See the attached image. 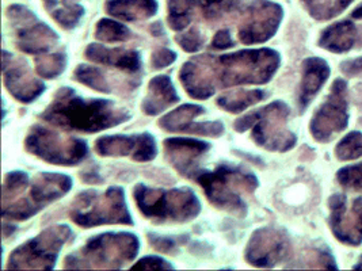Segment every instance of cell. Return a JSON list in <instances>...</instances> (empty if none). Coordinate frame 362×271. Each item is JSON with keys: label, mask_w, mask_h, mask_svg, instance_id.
<instances>
[{"label": "cell", "mask_w": 362, "mask_h": 271, "mask_svg": "<svg viewBox=\"0 0 362 271\" xmlns=\"http://www.w3.org/2000/svg\"><path fill=\"white\" fill-rule=\"evenodd\" d=\"M131 35L132 33L127 26L121 25L119 22H115L113 19H107V18L100 19L97 25V29H95L97 40L103 41V42H109V44L127 41L131 38Z\"/></svg>", "instance_id": "obj_29"}, {"label": "cell", "mask_w": 362, "mask_h": 271, "mask_svg": "<svg viewBox=\"0 0 362 271\" xmlns=\"http://www.w3.org/2000/svg\"><path fill=\"white\" fill-rule=\"evenodd\" d=\"M158 11L156 0H107L106 13L122 20H143Z\"/></svg>", "instance_id": "obj_24"}, {"label": "cell", "mask_w": 362, "mask_h": 271, "mask_svg": "<svg viewBox=\"0 0 362 271\" xmlns=\"http://www.w3.org/2000/svg\"><path fill=\"white\" fill-rule=\"evenodd\" d=\"M75 78L82 83L99 92L105 94H113L115 91H125L119 85L115 82H110V78L103 69L91 67L82 64L75 69Z\"/></svg>", "instance_id": "obj_26"}, {"label": "cell", "mask_w": 362, "mask_h": 271, "mask_svg": "<svg viewBox=\"0 0 362 271\" xmlns=\"http://www.w3.org/2000/svg\"><path fill=\"white\" fill-rule=\"evenodd\" d=\"M291 109L284 102H273L235 121L236 132L251 131V138L264 150L288 152L296 145V136L288 129Z\"/></svg>", "instance_id": "obj_5"}, {"label": "cell", "mask_w": 362, "mask_h": 271, "mask_svg": "<svg viewBox=\"0 0 362 271\" xmlns=\"http://www.w3.org/2000/svg\"><path fill=\"white\" fill-rule=\"evenodd\" d=\"M280 67L273 49H245L220 57L198 56L182 66L180 79L194 100H208L217 90L240 85H264Z\"/></svg>", "instance_id": "obj_1"}, {"label": "cell", "mask_w": 362, "mask_h": 271, "mask_svg": "<svg viewBox=\"0 0 362 271\" xmlns=\"http://www.w3.org/2000/svg\"><path fill=\"white\" fill-rule=\"evenodd\" d=\"M238 38L245 45L262 44L270 40L280 26L282 8L267 0H251L240 10Z\"/></svg>", "instance_id": "obj_11"}, {"label": "cell", "mask_w": 362, "mask_h": 271, "mask_svg": "<svg viewBox=\"0 0 362 271\" xmlns=\"http://www.w3.org/2000/svg\"><path fill=\"white\" fill-rule=\"evenodd\" d=\"M177 102H180V97L171 79L165 75H159L149 82L148 92L141 109L147 116H158Z\"/></svg>", "instance_id": "obj_23"}, {"label": "cell", "mask_w": 362, "mask_h": 271, "mask_svg": "<svg viewBox=\"0 0 362 271\" xmlns=\"http://www.w3.org/2000/svg\"><path fill=\"white\" fill-rule=\"evenodd\" d=\"M133 197L140 212L155 224L186 222L201 212V203L190 188L163 190L137 185Z\"/></svg>", "instance_id": "obj_6"}, {"label": "cell", "mask_w": 362, "mask_h": 271, "mask_svg": "<svg viewBox=\"0 0 362 271\" xmlns=\"http://www.w3.org/2000/svg\"><path fill=\"white\" fill-rule=\"evenodd\" d=\"M339 160H354L362 156V133L353 132L345 136L335 148Z\"/></svg>", "instance_id": "obj_34"}, {"label": "cell", "mask_w": 362, "mask_h": 271, "mask_svg": "<svg viewBox=\"0 0 362 271\" xmlns=\"http://www.w3.org/2000/svg\"><path fill=\"white\" fill-rule=\"evenodd\" d=\"M356 269H361V270H362V256H361V259H360V262H358V263H357V266H356Z\"/></svg>", "instance_id": "obj_43"}, {"label": "cell", "mask_w": 362, "mask_h": 271, "mask_svg": "<svg viewBox=\"0 0 362 271\" xmlns=\"http://www.w3.org/2000/svg\"><path fill=\"white\" fill-rule=\"evenodd\" d=\"M8 18L16 32L19 51L29 54H45L57 44L59 35L48 25L40 22L34 14L22 6L8 8Z\"/></svg>", "instance_id": "obj_13"}, {"label": "cell", "mask_w": 362, "mask_h": 271, "mask_svg": "<svg viewBox=\"0 0 362 271\" xmlns=\"http://www.w3.org/2000/svg\"><path fill=\"white\" fill-rule=\"evenodd\" d=\"M95 151L100 156H129L136 162H151L156 157L155 138L148 133L134 136H103L95 141Z\"/></svg>", "instance_id": "obj_17"}, {"label": "cell", "mask_w": 362, "mask_h": 271, "mask_svg": "<svg viewBox=\"0 0 362 271\" xmlns=\"http://www.w3.org/2000/svg\"><path fill=\"white\" fill-rule=\"evenodd\" d=\"M197 0H167L168 25L173 30H185L194 14Z\"/></svg>", "instance_id": "obj_27"}, {"label": "cell", "mask_w": 362, "mask_h": 271, "mask_svg": "<svg viewBox=\"0 0 362 271\" xmlns=\"http://www.w3.org/2000/svg\"><path fill=\"white\" fill-rule=\"evenodd\" d=\"M66 67V56L63 52L50 53L35 59V71L44 79H53L63 73Z\"/></svg>", "instance_id": "obj_30"}, {"label": "cell", "mask_w": 362, "mask_h": 271, "mask_svg": "<svg viewBox=\"0 0 362 271\" xmlns=\"http://www.w3.org/2000/svg\"><path fill=\"white\" fill-rule=\"evenodd\" d=\"M149 243L153 248H156L160 253H171L175 251L178 246L183 244L186 237L178 236H158V235H148Z\"/></svg>", "instance_id": "obj_37"}, {"label": "cell", "mask_w": 362, "mask_h": 271, "mask_svg": "<svg viewBox=\"0 0 362 271\" xmlns=\"http://www.w3.org/2000/svg\"><path fill=\"white\" fill-rule=\"evenodd\" d=\"M289 236L277 228L266 227L254 232L246 248V260L255 267H274L289 256Z\"/></svg>", "instance_id": "obj_14"}, {"label": "cell", "mask_w": 362, "mask_h": 271, "mask_svg": "<svg viewBox=\"0 0 362 271\" xmlns=\"http://www.w3.org/2000/svg\"><path fill=\"white\" fill-rule=\"evenodd\" d=\"M72 187V179L63 174L42 172L29 183V193H21L13 203L3 205V217L8 220L30 219L49 203L64 197Z\"/></svg>", "instance_id": "obj_9"}, {"label": "cell", "mask_w": 362, "mask_h": 271, "mask_svg": "<svg viewBox=\"0 0 362 271\" xmlns=\"http://www.w3.org/2000/svg\"><path fill=\"white\" fill-rule=\"evenodd\" d=\"M205 109L199 104H182L174 112L165 114L159 121V126L170 133H186V135L209 136L218 137L224 133V126L220 121L214 122H194V119L201 116Z\"/></svg>", "instance_id": "obj_18"}, {"label": "cell", "mask_w": 362, "mask_h": 271, "mask_svg": "<svg viewBox=\"0 0 362 271\" xmlns=\"http://www.w3.org/2000/svg\"><path fill=\"white\" fill-rule=\"evenodd\" d=\"M329 224L332 235L346 246L362 241V198L349 205L344 194H334L329 201Z\"/></svg>", "instance_id": "obj_15"}, {"label": "cell", "mask_w": 362, "mask_h": 271, "mask_svg": "<svg viewBox=\"0 0 362 271\" xmlns=\"http://www.w3.org/2000/svg\"><path fill=\"white\" fill-rule=\"evenodd\" d=\"M338 183L351 191H362V163L338 171Z\"/></svg>", "instance_id": "obj_35"}, {"label": "cell", "mask_w": 362, "mask_h": 271, "mask_svg": "<svg viewBox=\"0 0 362 271\" xmlns=\"http://www.w3.org/2000/svg\"><path fill=\"white\" fill-rule=\"evenodd\" d=\"M69 217L83 228L105 224H133L121 187H110L105 193L87 190L79 194L69 209Z\"/></svg>", "instance_id": "obj_7"}, {"label": "cell", "mask_w": 362, "mask_h": 271, "mask_svg": "<svg viewBox=\"0 0 362 271\" xmlns=\"http://www.w3.org/2000/svg\"><path fill=\"white\" fill-rule=\"evenodd\" d=\"M209 203L238 216L247 212L246 197L258 187L257 176L248 169L221 164L214 171H201L196 179Z\"/></svg>", "instance_id": "obj_3"}, {"label": "cell", "mask_w": 362, "mask_h": 271, "mask_svg": "<svg viewBox=\"0 0 362 271\" xmlns=\"http://www.w3.org/2000/svg\"><path fill=\"white\" fill-rule=\"evenodd\" d=\"M139 250V239L132 234H102L90 239L76 253L68 255L64 267L74 270H118L131 263Z\"/></svg>", "instance_id": "obj_4"}, {"label": "cell", "mask_w": 362, "mask_h": 271, "mask_svg": "<svg viewBox=\"0 0 362 271\" xmlns=\"http://www.w3.org/2000/svg\"><path fill=\"white\" fill-rule=\"evenodd\" d=\"M329 76V64L323 59L313 57L307 59L303 63V76L297 95V104L300 112H304L308 107V104L325 85Z\"/></svg>", "instance_id": "obj_20"}, {"label": "cell", "mask_w": 362, "mask_h": 271, "mask_svg": "<svg viewBox=\"0 0 362 271\" xmlns=\"http://www.w3.org/2000/svg\"><path fill=\"white\" fill-rule=\"evenodd\" d=\"M177 59V53L170 51L167 48H160L152 53L151 56V66L155 69H162V68L171 66Z\"/></svg>", "instance_id": "obj_39"}, {"label": "cell", "mask_w": 362, "mask_h": 271, "mask_svg": "<svg viewBox=\"0 0 362 271\" xmlns=\"http://www.w3.org/2000/svg\"><path fill=\"white\" fill-rule=\"evenodd\" d=\"M293 267H304V269H325V270H335L337 263L329 251L325 250H311L305 254L300 255L298 260L293 263Z\"/></svg>", "instance_id": "obj_31"}, {"label": "cell", "mask_w": 362, "mask_h": 271, "mask_svg": "<svg viewBox=\"0 0 362 271\" xmlns=\"http://www.w3.org/2000/svg\"><path fill=\"white\" fill-rule=\"evenodd\" d=\"M236 45L233 38L230 37V32L228 29H221L214 35L212 41V48L214 49H230Z\"/></svg>", "instance_id": "obj_40"}, {"label": "cell", "mask_w": 362, "mask_h": 271, "mask_svg": "<svg viewBox=\"0 0 362 271\" xmlns=\"http://www.w3.org/2000/svg\"><path fill=\"white\" fill-rule=\"evenodd\" d=\"M315 19L326 20L346 10L353 0H301Z\"/></svg>", "instance_id": "obj_28"}, {"label": "cell", "mask_w": 362, "mask_h": 271, "mask_svg": "<svg viewBox=\"0 0 362 271\" xmlns=\"http://www.w3.org/2000/svg\"><path fill=\"white\" fill-rule=\"evenodd\" d=\"M266 97H267V94L261 90H252V91L239 90V91H230V92H226V94L220 95L216 103L223 110L238 114V113L245 112L250 106L264 101Z\"/></svg>", "instance_id": "obj_25"}, {"label": "cell", "mask_w": 362, "mask_h": 271, "mask_svg": "<svg viewBox=\"0 0 362 271\" xmlns=\"http://www.w3.org/2000/svg\"><path fill=\"white\" fill-rule=\"evenodd\" d=\"M174 267L165 260L163 258H159V256H146L143 259H140L134 266H133L131 270H173Z\"/></svg>", "instance_id": "obj_38"}, {"label": "cell", "mask_w": 362, "mask_h": 271, "mask_svg": "<svg viewBox=\"0 0 362 271\" xmlns=\"http://www.w3.org/2000/svg\"><path fill=\"white\" fill-rule=\"evenodd\" d=\"M354 19H345L331 25L319 40V45L332 53H346L354 47H361L362 33Z\"/></svg>", "instance_id": "obj_21"}, {"label": "cell", "mask_w": 362, "mask_h": 271, "mask_svg": "<svg viewBox=\"0 0 362 271\" xmlns=\"http://www.w3.org/2000/svg\"><path fill=\"white\" fill-rule=\"evenodd\" d=\"M175 40L180 44L182 49L189 52V53L199 51L205 45L204 35L196 28L190 29V30H187V32H185L183 34L177 35Z\"/></svg>", "instance_id": "obj_36"}, {"label": "cell", "mask_w": 362, "mask_h": 271, "mask_svg": "<svg viewBox=\"0 0 362 271\" xmlns=\"http://www.w3.org/2000/svg\"><path fill=\"white\" fill-rule=\"evenodd\" d=\"M53 19L64 29H74L84 14V8L79 4L66 1L50 10Z\"/></svg>", "instance_id": "obj_32"}, {"label": "cell", "mask_w": 362, "mask_h": 271, "mask_svg": "<svg viewBox=\"0 0 362 271\" xmlns=\"http://www.w3.org/2000/svg\"><path fill=\"white\" fill-rule=\"evenodd\" d=\"M347 109V85L337 79L331 85L327 100L315 112L311 119L310 131L313 138L319 143H327L344 132L349 124Z\"/></svg>", "instance_id": "obj_12"}, {"label": "cell", "mask_w": 362, "mask_h": 271, "mask_svg": "<svg viewBox=\"0 0 362 271\" xmlns=\"http://www.w3.org/2000/svg\"><path fill=\"white\" fill-rule=\"evenodd\" d=\"M342 71L349 76H357L362 73V59H356L351 61H346L342 64Z\"/></svg>", "instance_id": "obj_41"}, {"label": "cell", "mask_w": 362, "mask_h": 271, "mask_svg": "<svg viewBox=\"0 0 362 271\" xmlns=\"http://www.w3.org/2000/svg\"><path fill=\"white\" fill-rule=\"evenodd\" d=\"M84 56L94 63L121 69L129 73H136L141 68L140 53L136 51H127L118 48L110 49L99 44H91L86 48Z\"/></svg>", "instance_id": "obj_22"}, {"label": "cell", "mask_w": 362, "mask_h": 271, "mask_svg": "<svg viewBox=\"0 0 362 271\" xmlns=\"http://www.w3.org/2000/svg\"><path fill=\"white\" fill-rule=\"evenodd\" d=\"M209 148L211 145L208 143L189 137H173L165 140V157L170 164L181 175L193 181L201 172L198 171V162Z\"/></svg>", "instance_id": "obj_19"}, {"label": "cell", "mask_w": 362, "mask_h": 271, "mask_svg": "<svg viewBox=\"0 0 362 271\" xmlns=\"http://www.w3.org/2000/svg\"><path fill=\"white\" fill-rule=\"evenodd\" d=\"M72 237L68 225L59 224L49 227L38 236L16 248L8 259L10 270H52L59 253Z\"/></svg>", "instance_id": "obj_8"}, {"label": "cell", "mask_w": 362, "mask_h": 271, "mask_svg": "<svg viewBox=\"0 0 362 271\" xmlns=\"http://www.w3.org/2000/svg\"><path fill=\"white\" fill-rule=\"evenodd\" d=\"M131 113L106 100H83L72 88H62L41 119L66 131L97 133L131 119Z\"/></svg>", "instance_id": "obj_2"}, {"label": "cell", "mask_w": 362, "mask_h": 271, "mask_svg": "<svg viewBox=\"0 0 362 271\" xmlns=\"http://www.w3.org/2000/svg\"><path fill=\"white\" fill-rule=\"evenodd\" d=\"M29 176L22 171L10 172L3 183V205L13 203L23 188L29 185Z\"/></svg>", "instance_id": "obj_33"}, {"label": "cell", "mask_w": 362, "mask_h": 271, "mask_svg": "<svg viewBox=\"0 0 362 271\" xmlns=\"http://www.w3.org/2000/svg\"><path fill=\"white\" fill-rule=\"evenodd\" d=\"M3 78L6 88L22 103L33 102L45 91V85L34 78L29 64L6 51L3 52Z\"/></svg>", "instance_id": "obj_16"}, {"label": "cell", "mask_w": 362, "mask_h": 271, "mask_svg": "<svg viewBox=\"0 0 362 271\" xmlns=\"http://www.w3.org/2000/svg\"><path fill=\"white\" fill-rule=\"evenodd\" d=\"M28 152L57 166H75L88 153L87 144L75 137L59 135L48 128L35 125L25 140Z\"/></svg>", "instance_id": "obj_10"}, {"label": "cell", "mask_w": 362, "mask_h": 271, "mask_svg": "<svg viewBox=\"0 0 362 271\" xmlns=\"http://www.w3.org/2000/svg\"><path fill=\"white\" fill-rule=\"evenodd\" d=\"M66 0H45V4H47V8L48 10H53L54 7H57L59 4L62 3H66Z\"/></svg>", "instance_id": "obj_42"}]
</instances>
